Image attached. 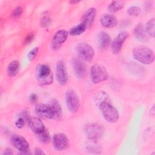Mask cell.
<instances>
[{
    "label": "cell",
    "mask_w": 155,
    "mask_h": 155,
    "mask_svg": "<svg viewBox=\"0 0 155 155\" xmlns=\"http://www.w3.org/2000/svg\"><path fill=\"white\" fill-rule=\"evenodd\" d=\"M132 55L134 59L146 65L153 63L154 60V54L153 50L146 46L140 45L133 48Z\"/></svg>",
    "instance_id": "obj_1"
},
{
    "label": "cell",
    "mask_w": 155,
    "mask_h": 155,
    "mask_svg": "<svg viewBox=\"0 0 155 155\" xmlns=\"http://www.w3.org/2000/svg\"><path fill=\"white\" fill-rule=\"evenodd\" d=\"M36 78L40 85L51 84L53 78L49 65L45 64H39L36 68Z\"/></svg>",
    "instance_id": "obj_2"
},
{
    "label": "cell",
    "mask_w": 155,
    "mask_h": 155,
    "mask_svg": "<svg viewBox=\"0 0 155 155\" xmlns=\"http://www.w3.org/2000/svg\"><path fill=\"white\" fill-rule=\"evenodd\" d=\"M99 108L103 117L108 122L114 123L118 120L119 114L117 110L110 104L108 100L105 101L99 104Z\"/></svg>",
    "instance_id": "obj_3"
},
{
    "label": "cell",
    "mask_w": 155,
    "mask_h": 155,
    "mask_svg": "<svg viewBox=\"0 0 155 155\" xmlns=\"http://www.w3.org/2000/svg\"><path fill=\"white\" fill-rule=\"evenodd\" d=\"M75 51L78 58L84 61H90L94 56V48L87 42H80L75 47Z\"/></svg>",
    "instance_id": "obj_4"
},
{
    "label": "cell",
    "mask_w": 155,
    "mask_h": 155,
    "mask_svg": "<svg viewBox=\"0 0 155 155\" xmlns=\"http://www.w3.org/2000/svg\"><path fill=\"white\" fill-rule=\"evenodd\" d=\"M84 132L88 140L97 141L103 136L104 128L99 124L91 123L85 126Z\"/></svg>",
    "instance_id": "obj_5"
},
{
    "label": "cell",
    "mask_w": 155,
    "mask_h": 155,
    "mask_svg": "<svg viewBox=\"0 0 155 155\" xmlns=\"http://www.w3.org/2000/svg\"><path fill=\"white\" fill-rule=\"evenodd\" d=\"M91 80L94 84L104 82L108 79V72L105 67L99 64H95L90 69Z\"/></svg>",
    "instance_id": "obj_6"
},
{
    "label": "cell",
    "mask_w": 155,
    "mask_h": 155,
    "mask_svg": "<svg viewBox=\"0 0 155 155\" xmlns=\"http://www.w3.org/2000/svg\"><path fill=\"white\" fill-rule=\"evenodd\" d=\"M65 104L67 110L71 113H76L80 107V100L78 94L72 89L65 93Z\"/></svg>",
    "instance_id": "obj_7"
},
{
    "label": "cell",
    "mask_w": 155,
    "mask_h": 155,
    "mask_svg": "<svg viewBox=\"0 0 155 155\" xmlns=\"http://www.w3.org/2000/svg\"><path fill=\"white\" fill-rule=\"evenodd\" d=\"M68 33L65 30H59L53 35L50 44V48L53 51L58 50L67 39Z\"/></svg>",
    "instance_id": "obj_8"
},
{
    "label": "cell",
    "mask_w": 155,
    "mask_h": 155,
    "mask_svg": "<svg viewBox=\"0 0 155 155\" xmlns=\"http://www.w3.org/2000/svg\"><path fill=\"white\" fill-rule=\"evenodd\" d=\"M55 76L58 83L61 85H64L68 81V74L66 67L64 61H58L56 65Z\"/></svg>",
    "instance_id": "obj_9"
},
{
    "label": "cell",
    "mask_w": 155,
    "mask_h": 155,
    "mask_svg": "<svg viewBox=\"0 0 155 155\" xmlns=\"http://www.w3.org/2000/svg\"><path fill=\"white\" fill-rule=\"evenodd\" d=\"M73 70L75 76L78 79L84 78L87 73V65L82 59L74 58L71 61Z\"/></svg>",
    "instance_id": "obj_10"
},
{
    "label": "cell",
    "mask_w": 155,
    "mask_h": 155,
    "mask_svg": "<svg viewBox=\"0 0 155 155\" xmlns=\"http://www.w3.org/2000/svg\"><path fill=\"white\" fill-rule=\"evenodd\" d=\"M53 147L58 151H62L69 147L68 137L64 133H56L52 138Z\"/></svg>",
    "instance_id": "obj_11"
},
{
    "label": "cell",
    "mask_w": 155,
    "mask_h": 155,
    "mask_svg": "<svg viewBox=\"0 0 155 155\" xmlns=\"http://www.w3.org/2000/svg\"><path fill=\"white\" fill-rule=\"evenodd\" d=\"M129 36V33L126 31L120 32L111 43V50L114 54H117L122 49L124 43Z\"/></svg>",
    "instance_id": "obj_12"
},
{
    "label": "cell",
    "mask_w": 155,
    "mask_h": 155,
    "mask_svg": "<svg viewBox=\"0 0 155 155\" xmlns=\"http://www.w3.org/2000/svg\"><path fill=\"white\" fill-rule=\"evenodd\" d=\"M35 113L39 117L44 119H53L51 108L48 104H38L35 106Z\"/></svg>",
    "instance_id": "obj_13"
},
{
    "label": "cell",
    "mask_w": 155,
    "mask_h": 155,
    "mask_svg": "<svg viewBox=\"0 0 155 155\" xmlns=\"http://www.w3.org/2000/svg\"><path fill=\"white\" fill-rule=\"evenodd\" d=\"M96 15V9L94 7L89 8L82 15L81 23L87 28H90L93 24Z\"/></svg>",
    "instance_id": "obj_14"
},
{
    "label": "cell",
    "mask_w": 155,
    "mask_h": 155,
    "mask_svg": "<svg viewBox=\"0 0 155 155\" xmlns=\"http://www.w3.org/2000/svg\"><path fill=\"white\" fill-rule=\"evenodd\" d=\"M10 140L12 145L19 151L28 150L29 144L24 137L20 135L15 134L11 137Z\"/></svg>",
    "instance_id": "obj_15"
},
{
    "label": "cell",
    "mask_w": 155,
    "mask_h": 155,
    "mask_svg": "<svg viewBox=\"0 0 155 155\" xmlns=\"http://www.w3.org/2000/svg\"><path fill=\"white\" fill-rule=\"evenodd\" d=\"M98 48L101 51H104L108 48L111 42L110 35L106 31H100L97 37Z\"/></svg>",
    "instance_id": "obj_16"
},
{
    "label": "cell",
    "mask_w": 155,
    "mask_h": 155,
    "mask_svg": "<svg viewBox=\"0 0 155 155\" xmlns=\"http://www.w3.org/2000/svg\"><path fill=\"white\" fill-rule=\"evenodd\" d=\"M100 22L105 28H113L117 24V19L113 15L105 13L101 16Z\"/></svg>",
    "instance_id": "obj_17"
},
{
    "label": "cell",
    "mask_w": 155,
    "mask_h": 155,
    "mask_svg": "<svg viewBox=\"0 0 155 155\" xmlns=\"http://www.w3.org/2000/svg\"><path fill=\"white\" fill-rule=\"evenodd\" d=\"M48 104L50 105L52 110V114H53V119L54 120H59L61 118L62 114V107L58 100L56 99H51Z\"/></svg>",
    "instance_id": "obj_18"
},
{
    "label": "cell",
    "mask_w": 155,
    "mask_h": 155,
    "mask_svg": "<svg viewBox=\"0 0 155 155\" xmlns=\"http://www.w3.org/2000/svg\"><path fill=\"white\" fill-rule=\"evenodd\" d=\"M133 35L134 38L140 42H145L148 40V35L142 24H139L134 27Z\"/></svg>",
    "instance_id": "obj_19"
},
{
    "label": "cell",
    "mask_w": 155,
    "mask_h": 155,
    "mask_svg": "<svg viewBox=\"0 0 155 155\" xmlns=\"http://www.w3.org/2000/svg\"><path fill=\"white\" fill-rule=\"evenodd\" d=\"M28 125L31 131L36 134H39L46 129L44 123L39 117L31 118Z\"/></svg>",
    "instance_id": "obj_20"
},
{
    "label": "cell",
    "mask_w": 155,
    "mask_h": 155,
    "mask_svg": "<svg viewBox=\"0 0 155 155\" xmlns=\"http://www.w3.org/2000/svg\"><path fill=\"white\" fill-rule=\"evenodd\" d=\"M20 68V64L18 60H13L11 61L7 68V72L9 76L14 77L17 75Z\"/></svg>",
    "instance_id": "obj_21"
},
{
    "label": "cell",
    "mask_w": 155,
    "mask_h": 155,
    "mask_svg": "<svg viewBox=\"0 0 155 155\" xmlns=\"http://www.w3.org/2000/svg\"><path fill=\"white\" fill-rule=\"evenodd\" d=\"M125 2L122 0L113 1L108 6V10L111 13H116L120 10L124 6Z\"/></svg>",
    "instance_id": "obj_22"
},
{
    "label": "cell",
    "mask_w": 155,
    "mask_h": 155,
    "mask_svg": "<svg viewBox=\"0 0 155 155\" xmlns=\"http://www.w3.org/2000/svg\"><path fill=\"white\" fill-rule=\"evenodd\" d=\"M86 27L81 22L78 25L70 28L68 34L71 36H78L82 34L86 30Z\"/></svg>",
    "instance_id": "obj_23"
},
{
    "label": "cell",
    "mask_w": 155,
    "mask_h": 155,
    "mask_svg": "<svg viewBox=\"0 0 155 155\" xmlns=\"http://www.w3.org/2000/svg\"><path fill=\"white\" fill-rule=\"evenodd\" d=\"M154 25H155V19L154 18H151L147 21L145 27L147 34L150 36L151 38H154V35H155Z\"/></svg>",
    "instance_id": "obj_24"
},
{
    "label": "cell",
    "mask_w": 155,
    "mask_h": 155,
    "mask_svg": "<svg viewBox=\"0 0 155 155\" xmlns=\"http://www.w3.org/2000/svg\"><path fill=\"white\" fill-rule=\"evenodd\" d=\"M90 142L87 143L86 145V150L90 153H100L101 151V149L100 146L97 143L96 140H89Z\"/></svg>",
    "instance_id": "obj_25"
},
{
    "label": "cell",
    "mask_w": 155,
    "mask_h": 155,
    "mask_svg": "<svg viewBox=\"0 0 155 155\" xmlns=\"http://www.w3.org/2000/svg\"><path fill=\"white\" fill-rule=\"evenodd\" d=\"M37 137L39 139V140L40 142H41L42 143H48L50 142V140H51V137L50 135L49 132L48 131V130H47V128L44 130L43 131H42L41 133H40L38 134H36Z\"/></svg>",
    "instance_id": "obj_26"
},
{
    "label": "cell",
    "mask_w": 155,
    "mask_h": 155,
    "mask_svg": "<svg viewBox=\"0 0 155 155\" xmlns=\"http://www.w3.org/2000/svg\"><path fill=\"white\" fill-rule=\"evenodd\" d=\"M51 22V18L50 15L47 12H44L40 21V24L41 27H47L50 25Z\"/></svg>",
    "instance_id": "obj_27"
},
{
    "label": "cell",
    "mask_w": 155,
    "mask_h": 155,
    "mask_svg": "<svg viewBox=\"0 0 155 155\" xmlns=\"http://www.w3.org/2000/svg\"><path fill=\"white\" fill-rule=\"evenodd\" d=\"M140 13V8L137 6H131L127 9V13L131 16H137Z\"/></svg>",
    "instance_id": "obj_28"
},
{
    "label": "cell",
    "mask_w": 155,
    "mask_h": 155,
    "mask_svg": "<svg viewBox=\"0 0 155 155\" xmlns=\"http://www.w3.org/2000/svg\"><path fill=\"white\" fill-rule=\"evenodd\" d=\"M22 13H23L22 7L20 5H18V6L16 7L12 11V14H11V17L13 19L19 18L22 15Z\"/></svg>",
    "instance_id": "obj_29"
},
{
    "label": "cell",
    "mask_w": 155,
    "mask_h": 155,
    "mask_svg": "<svg viewBox=\"0 0 155 155\" xmlns=\"http://www.w3.org/2000/svg\"><path fill=\"white\" fill-rule=\"evenodd\" d=\"M108 100V97L107 94L104 92V91H101L97 95V97H96V103L97 105V106L99 105V104H101V102L105 101H107Z\"/></svg>",
    "instance_id": "obj_30"
},
{
    "label": "cell",
    "mask_w": 155,
    "mask_h": 155,
    "mask_svg": "<svg viewBox=\"0 0 155 155\" xmlns=\"http://www.w3.org/2000/svg\"><path fill=\"white\" fill-rule=\"evenodd\" d=\"M39 51V47H34L33 48H32L28 53L27 54V58L30 61H33L36 56H37V54Z\"/></svg>",
    "instance_id": "obj_31"
},
{
    "label": "cell",
    "mask_w": 155,
    "mask_h": 155,
    "mask_svg": "<svg viewBox=\"0 0 155 155\" xmlns=\"http://www.w3.org/2000/svg\"><path fill=\"white\" fill-rule=\"evenodd\" d=\"M26 124L25 120L21 116H19L18 118L17 119V120L15 122V125L18 128H22L24 127L25 124Z\"/></svg>",
    "instance_id": "obj_32"
},
{
    "label": "cell",
    "mask_w": 155,
    "mask_h": 155,
    "mask_svg": "<svg viewBox=\"0 0 155 155\" xmlns=\"http://www.w3.org/2000/svg\"><path fill=\"white\" fill-rule=\"evenodd\" d=\"M35 39V33H33V32H31V33H28L25 38H24V44H28L30 43H31Z\"/></svg>",
    "instance_id": "obj_33"
},
{
    "label": "cell",
    "mask_w": 155,
    "mask_h": 155,
    "mask_svg": "<svg viewBox=\"0 0 155 155\" xmlns=\"http://www.w3.org/2000/svg\"><path fill=\"white\" fill-rule=\"evenodd\" d=\"M29 99H30V102L32 103L36 102L38 99V96L35 93H31L29 96Z\"/></svg>",
    "instance_id": "obj_34"
},
{
    "label": "cell",
    "mask_w": 155,
    "mask_h": 155,
    "mask_svg": "<svg viewBox=\"0 0 155 155\" xmlns=\"http://www.w3.org/2000/svg\"><path fill=\"white\" fill-rule=\"evenodd\" d=\"M2 154L3 155H9V154H13V152L12 151V150L10 148H5L3 152H2Z\"/></svg>",
    "instance_id": "obj_35"
},
{
    "label": "cell",
    "mask_w": 155,
    "mask_h": 155,
    "mask_svg": "<svg viewBox=\"0 0 155 155\" xmlns=\"http://www.w3.org/2000/svg\"><path fill=\"white\" fill-rule=\"evenodd\" d=\"M35 154H44L45 153L41 149L39 148H36L35 150Z\"/></svg>",
    "instance_id": "obj_36"
},
{
    "label": "cell",
    "mask_w": 155,
    "mask_h": 155,
    "mask_svg": "<svg viewBox=\"0 0 155 155\" xmlns=\"http://www.w3.org/2000/svg\"><path fill=\"white\" fill-rule=\"evenodd\" d=\"M150 114L152 116H154V105H153L152 108L150 109Z\"/></svg>",
    "instance_id": "obj_37"
},
{
    "label": "cell",
    "mask_w": 155,
    "mask_h": 155,
    "mask_svg": "<svg viewBox=\"0 0 155 155\" xmlns=\"http://www.w3.org/2000/svg\"><path fill=\"white\" fill-rule=\"evenodd\" d=\"M80 1H70L69 2L71 4H77L78 2H79Z\"/></svg>",
    "instance_id": "obj_38"
}]
</instances>
